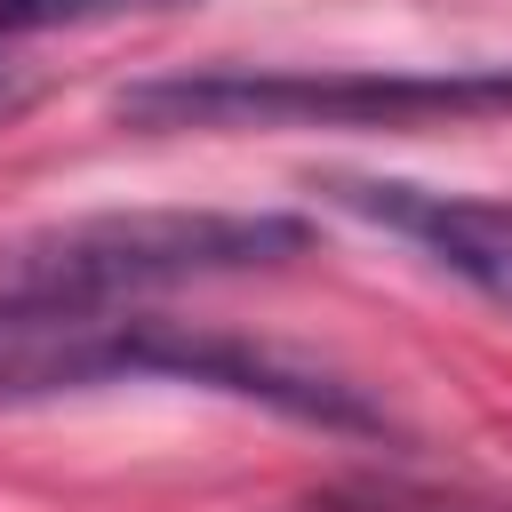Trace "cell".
<instances>
[{"label":"cell","instance_id":"3","mask_svg":"<svg viewBox=\"0 0 512 512\" xmlns=\"http://www.w3.org/2000/svg\"><path fill=\"white\" fill-rule=\"evenodd\" d=\"M328 200L352 208L360 224L408 240L416 256H432L448 280H464L496 312H512V200L440 192L416 176H328Z\"/></svg>","mask_w":512,"mask_h":512},{"label":"cell","instance_id":"4","mask_svg":"<svg viewBox=\"0 0 512 512\" xmlns=\"http://www.w3.org/2000/svg\"><path fill=\"white\" fill-rule=\"evenodd\" d=\"M200 0H0V32H56V24H112V16H168Z\"/></svg>","mask_w":512,"mask_h":512},{"label":"cell","instance_id":"1","mask_svg":"<svg viewBox=\"0 0 512 512\" xmlns=\"http://www.w3.org/2000/svg\"><path fill=\"white\" fill-rule=\"evenodd\" d=\"M112 112L144 136H232V128H440V120H504L512 112V64H440V72H304V64H208V72H160L128 80Z\"/></svg>","mask_w":512,"mask_h":512},{"label":"cell","instance_id":"2","mask_svg":"<svg viewBox=\"0 0 512 512\" xmlns=\"http://www.w3.org/2000/svg\"><path fill=\"white\" fill-rule=\"evenodd\" d=\"M312 248L288 208H104L0 240V296L40 304H144L160 288L264 272Z\"/></svg>","mask_w":512,"mask_h":512}]
</instances>
